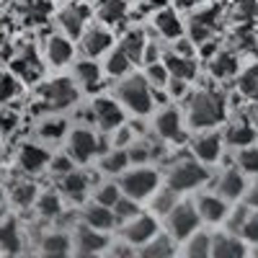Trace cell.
Listing matches in <instances>:
<instances>
[{"label":"cell","mask_w":258,"mask_h":258,"mask_svg":"<svg viewBox=\"0 0 258 258\" xmlns=\"http://www.w3.org/2000/svg\"><path fill=\"white\" fill-rule=\"evenodd\" d=\"M183 116L191 129H214L227 119V98L220 91H188L183 98Z\"/></svg>","instance_id":"obj_1"},{"label":"cell","mask_w":258,"mask_h":258,"mask_svg":"<svg viewBox=\"0 0 258 258\" xmlns=\"http://www.w3.org/2000/svg\"><path fill=\"white\" fill-rule=\"evenodd\" d=\"M212 181V170L207 163L197 160L194 155H176L173 160H168V170H165V186H170L178 194H188L197 191L204 183Z\"/></svg>","instance_id":"obj_2"},{"label":"cell","mask_w":258,"mask_h":258,"mask_svg":"<svg viewBox=\"0 0 258 258\" xmlns=\"http://www.w3.org/2000/svg\"><path fill=\"white\" fill-rule=\"evenodd\" d=\"M116 98L124 103V109L129 114H135L137 119L150 116V111L155 109V98H153V85L145 75H124L116 85Z\"/></svg>","instance_id":"obj_3"},{"label":"cell","mask_w":258,"mask_h":258,"mask_svg":"<svg viewBox=\"0 0 258 258\" xmlns=\"http://www.w3.org/2000/svg\"><path fill=\"white\" fill-rule=\"evenodd\" d=\"M160 170L153 168V165H129L124 173L119 176V186L121 191L126 194V197H132L137 202H147L153 194L160 188Z\"/></svg>","instance_id":"obj_4"},{"label":"cell","mask_w":258,"mask_h":258,"mask_svg":"<svg viewBox=\"0 0 258 258\" xmlns=\"http://www.w3.org/2000/svg\"><path fill=\"white\" fill-rule=\"evenodd\" d=\"M78 96H80V91H78L75 80H70V78L47 80L39 88V103L34 106V111H62V109H70V106L78 101Z\"/></svg>","instance_id":"obj_5"},{"label":"cell","mask_w":258,"mask_h":258,"mask_svg":"<svg viewBox=\"0 0 258 258\" xmlns=\"http://www.w3.org/2000/svg\"><path fill=\"white\" fill-rule=\"evenodd\" d=\"M163 222H165V232H170L178 243H183L188 235H194L202 227V214L197 209V202H186L183 199L165 214Z\"/></svg>","instance_id":"obj_6"},{"label":"cell","mask_w":258,"mask_h":258,"mask_svg":"<svg viewBox=\"0 0 258 258\" xmlns=\"http://www.w3.org/2000/svg\"><path fill=\"white\" fill-rule=\"evenodd\" d=\"M109 147V140L106 137H98L91 126H78L70 132V140H68V153L75 158V163H91L96 155H103Z\"/></svg>","instance_id":"obj_7"},{"label":"cell","mask_w":258,"mask_h":258,"mask_svg":"<svg viewBox=\"0 0 258 258\" xmlns=\"http://www.w3.org/2000/svg\"><path fill=\"white\" fill-rule=\"evenodd\" d=\"M155 135L158 140H165L168 145H186V116L178 106H163L155 116Z\"/></svg>","instance_id":"obj_8"},{"label":"cell","mask_w":258,"mask_h":258,"mask_svg":"<svg viewBox=\"0 0 258 258\" xmlns=\"http://www.w3.org/2000/svg\"><path fill=\"white\" fill-rule=\"evenodd\" d=\"M158 232H160V217H155L153 212H142L135 220L121 225V240L132 243L135 248H142L147 240H153Z\"/></svg>","instance_id":"obj_9"},{"label":"cell","mask_w":258,"mask_h":258,"mask_svg":"<svg viewBox=\"0 0 258 258\" xmlns=\"http://www.w3.org/2000/svg\"><path fill=\"white\" fill-rule=\"evenodd\" d=\"M188 142H191L194 158L207 165L220 163V158L225 153V137H222V132H214V129H199V135H194Z\"/></svg>","instance_id":"obj_10"},{"label":"cell","mask_w":258,"mask_h":258,"mask_svg":"<svg viewBox=\"0 0 258 258\" xmlns=\"http://www.w3.org/2000/svg\"><path fill=\"white\" fill-rule=\"evenodd\" d=\"M91 106H93V114H96V126L101 132H116L121 124H126V109L119 98L98 96Z\"/></svg>","instance_id":"obj_11"},{"label":"cell","mask_w":258,"mask_h":258,"mask_svg":"<svg viewBox=\"0 0 258 258\" xmlns=\"http://www.w3.org/2000/svg\"><path fill=\"white\" fill-rule=\"evenodd\" d=\"M73 245H75V253L78 255H98V253H106L111 245V238L109 232L103 230H96L91 225L80 222L75 235H73Z\"/></svg>","instance_id":"obj_12"},{"label":"cell","mask_w":258,"mask_h":258,"mask_svg":"<svg viewBox=\"0 0 258 258\" xmlns=\"http://www.w3.org/2000/svg\"><path fill=\"white\" fill-rule=\"evenodd\" d=\"M214 191L225 197L227 202H240L248 191V181H245V173L238 168V165H227L222 173L217 176V183H214Z\"/></svg>","instance_id":"obj_13"},{"label":"cell","mask_w":258,"mask_h":258,"mask_svg":"<svg viewBox=\"0 0 258 258\" xmlns=\"http://www.w3.org/2000/svg\"><path fill=\"white\" fill-rule=\"evenodd\" d=\"M91 176L83 173V170H70V173H64L57 178V191L62 194V199H68L73 204H83L85 197H88V188H91Z\"/></svg>","instance_id":"obj_14"},{"label":"cell","mask_w":258,"mask_h":258,"mask_svg":"<svg viewBox=\"0 0 258 258\" xmlns=\"http://www.w3.org/2000/svg\"><path fill=\"white\" fill-rule=\"evenodd\" d=\"M250 253V243L238 232H217L212 235V255L217 258H240V255H248Z\"/></svg>","instance_id":"obj_15"},{"label":"cell","mask_w":258,"mask_h":258,"mask_svg":"<svg viewBox=\"0 0 258 258\" xmlns=\"http://www.w3.org/2000/svg\"><path fill=\"white\" fill-rule=\"evenodd\" d=\"M197 209L202 214V222L207 225H225L227 214H230V202L225 197L214 194H199L197 197Z\"/></svg>","instance_id":"obj_16"},{"label":"cell","mask_w":258,"mask_h":258,"mask_svg":"<svg viewBox=\"0 0 258 258\" xmlns=\"http://www.w3.org/2000/svg\"><path fill=\"white\" fill-rule=\"evenodd\" d=\"M217 21H220V8L197 11L188 18V39L194 41V44H204V41H209L214 29H217Z\"/></svg>","instance_id":"obj_17"},{"label":"cell","mask_w":258,"mask_h":258,"mask_svg":"<svg viewBox=\"0 0 258 258\" xmlns=\"http://www.w3.org/2000/svg\"><path fill=\"white\" fill-rule=\"evenodd\" d=\"M49 160L52 153L39 142H24L18 147V168L24 173H41L44 168H49Z\"/></svg>","instance_id":"obj_18"},{"label":"cell","mask_w":258,"mask_h":258,"mask_svg":"<svg viewBox=\"0 0 258 258\" xmlns=\"http://www.w3.org/2000/svg\"><path fill=\"white\" fill-rule=\"evenodd\" d=\"M222 137H225V145H230V147H248V145H255V140H258V129L250 124V119L243 114V116H238V119H232L227 126H225V132H222Z\"/></svg>","instance_id":"obj_19"},{"label":"cell","mask_w":258,"mask_h":258,"mask_svg":"<svg viewBox=\"0 0 258 258\" xmlns=\"http://www.w3.org/2000/svg\"><path fill=\"white\" fill-rule=\"evenodd\" d=\"M111 44H114V34L106 29V26H93V29L80 34V49H83L85 57H93L96 59V57L109 52Z\"/></svg>","instance_id":"obj_20"},{"label":"cell","mask_w":258,"mask_h":258,"mask_svg":"<svg viewBox=\"0 0 258 258\" xmlns=\"http://www.w3.org/2000/svg\"><path fill=\"white\" fill-rule=\"evenodd\" d=\"M91 18V11L88 6H80V3H73V6H64L57 16L62 31L68 34L70 39H80V34L85 31V21Z\"/></svg>","instance_id":"obj_21"},{"label":"cell","mask_w":258,"mask_h":258,"mask_svg":"<svg viewBox=\"0 0 258 258\" xmlns=\"http://www.w3.org/2000/svg\"><path fill=\"white\" fill-rule=\"evenodd\" d=\"M80 222L91 225V227H96V230H103V232H111L114 227H119L114 209L106 207V204H101V202H93V204L85 207L83 214H80Z\"/></svg>","instance_id":"obj_22"},{"label":"cell","mask_w":258,"mask_h":258,"mask_svg":"<svg viewBox=\"0 0 258 258\" xmlns=\"http://www.w3.org/2000/svg\"><path fill=\"white\" fill-rule=\"evenodd\" d=\"M44 54H47V62L54 64V68H64V64H70L73 57H75V47H73V41L68 34H54L47 39V44H44Z\"/></svg>","instance_id":"obj_23"},{"label":"cell","mask_w":258,"mask_h":258,"mask_svg":"<svg viewBox=\"0 0 258 258\" xmlns=\"http://www.w3.org/2000/svg\"><path fill=\"white\" fill-rule=\"evenodd\" d=\"M163 62L170 73V78H181V80H194L199 75V64L194 59V54H181V52H165L163 54Z\"/></svg>","instance_id":"obj_24"},{"label":"cell","mask_w":258,"mask_h":258,"mask_svg":"<svg viewBox=\"0 0 258 258\" xmlns=\"http://www.w3.org/2000/svg\"><path fill=\"white\" fill-rule=\"evenodd\" d=\"M75 83L88 93H98L103 88V73L93 57H85L83 62L75 64Z\"/></svg>","instance_id":"obj_25"},{"label":"cell","mask_w":258,"mask_h":258,"mask_svg":"<svg viewBox=\"0 0 258 258\" xmlns=\"http://www.w3.org/2000/svg\"><path fill=\"white\" fill-rule=\"evenodd\" d=\"M13 73L16 78H21L24 83H36L41 75H44V64H41L39 54L34 49H26V52H21L16 59H13Z\"/></svg>","instance_id":"obj_26"},{"label":"cell","mask_w":258,"mask_h":258,"mask_svg":"<svg viewBox=\"0 0 258 258\" xmlns=\"http://www.w3.org/2000/svg\"><path fill=\"white\" fill-rule=\"evenodd\" d=\"M153 24H155V31H158L163 39H168V41L181 39V36H183V31H186L181 16H178L173 8H160Z\"/></svg>","instance_id":"obj_27"},{"label":"cell","mask_w":258,"mask_h":258,"mask_svg":"<svg viewBox=\"0 0 258 258\" xmlns=\"http://www.w3.org/2000/svg\"><path fill=\"white\" fill-rule=\"evenodd\" d=\"M176 243L178 240L170 232H158L153 240H147L142 248H137V253L145 255V258H170V255L178 253V245Z\"/></svg>","instance_id":"obj_28"},{"label":"cell","mask_w":258,"mask_h":258,"mask_svg":"<svg viewBox=\"0 0 258 258\" xmlns=\"http://www.w3.org/2000/svg\"><path fill=\"white\" fill-rule=\"evenodd\" d=\"M119 49L132 59L135 64H140V62H145V49H147V34L142 31V29H129L124 36H121V41H119Z\"/></svg>","instance_id":"obj_29"},{"label":"cell","mask_w":258,"mask_h":258,"mask_svg":"<svg viewBox=\"0 0 258 258\" xmlns=\"http://www.w3.org/2000/svg\"><path fill=\"white\" fill-rule=\"evenodd\" d=\"M129 165H132V163H129L126 147H109L101 155V160H98L101 173H109V176H121Z\"/></svg>","instance_id":"obj_30"},{"label":"cell","mask_w":258,"mask_h":258,"mask_svg":"<svg viewBox=\"0 0 258 258\" xmlns=\"http://www.w3.org/2000/svg\"><path fill=\"white\" fill-rule=\"evenodd\" d=\"M8 197H11V202H13L18 209H29V207H34V204H36L39 188H36V183H34V181H29V178H18V181H13V183H11Z\"/></svg>","instance_id":"obj_31"},{"label":"cell","mask_w":258,"mask_h":258,"mask_svg":"<svg viewBox=\"0 0 258 258\" xmlns=\"http://www.w3.org/2000/svg\"><path fill=\"white\" fill-rule=\"evenodd\" d=\"M24 248V238H21V230L16 220H0V253L16 255Z\"/></svg>","instance_id":"obj_32"},{"label":"cell","mask_w":258,"mask_h":258,"mask_svg":"<svg viewBox=\"0 0 258 258\" xmlns=\"http://www.w3.org/2000/svg\"><path fill=\"white\" fill-rule=\"evenodd\" d=\"M209 75L217 80H227L238 75V59L232 52H214L209 57Z\"/></svg>","instance_id":"obj_33"},{"label":"cell","mask_w":258,"mask_h":258,"mask_svg":"<svg viewBox=\"0 0 258 258\" xmlns=\"http://www.w3.org/2000/svg\"><path fill=\"white\" fill-rule=\"evenodd\" d=\"M39 250L44 253V255H68V253L75 250L73 235H68V232H49V235L41 238Z\"/></svg>","instance_id":"obj_34"},{"label":"cell","mask_w":258,"mask_h":258,"mask_svg":"<svg viewBox=\"0 0 258 258\" xmlns=\"http://www.w3.org/2000/svg\"><path fill=\"white\" fill-rule=\"evenodd\" d=\"M34 207H36L41 220H57L62 214V194L59 191H41Z\"/></svg>","instance_id":"obj_35"},{"label":"cell","mask_w":258,"mask_h":258,"mask_svg":"<svg viewBox=\"0 0 258 258\" xmlns=\"http://www.w3.org/2000/svg\"><path fill=\"white\" fill-rule=\"evenodd\" d=\"M126 13H129L126 0H101V6H98V18L103 21L106 26H119V24H124Z\"/></svg>","instance_id":"obj_36"},{"label":"cell","mask_w":258,"mask_h":258,"mask_svg":"<svg viewBox=\"0 0 258 258\" xmlns=\"http://www.w3.org/2000/svg\"><path fill=\"white\" fill-rule=\"evenodd\" d=\"M147 202H150V212H153L155 217H165V214L173 209L181 199H178V191H173L170 186H165V188H158Z\"/></svg>","instance_id":"obj_37"},{"label":"cell","mask_w":258,"mask_h":258,"mask_svg":"<svg viewBox=\"0 0 258 258\" xmlns=\"http://www.w3.org/2000/svg\"><path fill=\"white\" fill-rule=\"evenodd\" d=\"M183 255H191V258H204V255H212V235L209 232H202L197 230L194 235L183 240V248H181Z\"/></svg>","instance_id":"obj_38"},{"label":"cell","mask_w":258,"mask_h":258,"mask_svg":"<svg viewBox=\"0 0 258 258\" xmlns=\"http://www.w3.org/2000/svg\"><path fill=\"white\" fill-rule=\"evenodd\" d=\"M132 68H135V62L129 59L121 49L109 52V57H106V62H103V73L109 78H124V75L132 73Z\"/></svg>","instance_id":"obj_39"},{"label":"cell","mask_w":258,"mask_h":258,"mask_svg":"<svg viewBox=\"0 0 258 258\" xmlns=\"http://www.w3.org/2000/svg\"><path fill=\"white\" fill-rule=\"evenodd\" d=\"M64 135H68V119H62V116L44 119L39 124V137L44 142H59Z\"/></svg>","instance_id":"obj_40"},{"label":"cell","mask_w":258,"mask_h":258,"mask_svg":"<svg viewBox=\"0 0 258 258\" xmlns=\"http://www.w3.org/2000/svg\"><path fill=\"white\" fill-rule=\"evenodd\" d=\"M121 197H124V191H121L119 181H103V183H98L96 191H93V202H101V204L111 207V209H114V204H116Z\"/></svg>","instance_id":"obj_41"},{"label":"cell","mask_w":258,"mask_h":258,"mask_svg":"<svg viewBox=\"0 0 258 258\" xmlns=\"http://www.w3.org/2000/svg\"><path fill=\"white\" fill-rule=\"evenodd\" d=\"M142 202H137V199H132V197H124L114 204V214H116V222H119V227L124 225V222H129V220H135L137 214H142V207H140Z\"/></svg>","instance_id":"obj_42"},{"label":"cell","mask_w":258,"mask_h":258,"mask_svg":"<svg viewBox=\"0 0 258 258\" xmlns=\"http://www.w3.org/2000/svg\"><path fill=\"white\" fill-rule=\"evenodd\" d=\"M235 165H238L245 176H258V147L255 145L240 147L238 155H235Z\"/></svg>","instance_id":"obj_43"},{"label":"cell","mask_w":258,"mask_h":258,"mask_svg":"<svg viewBox=\"0 0 258 258\" xmlns=\"http://www.w3.org/2000/svg\"><path fill=\"white\" fill-rule=\"evenodd\" d=\"M126 155H129V163H132V165H147V163H153V140L132 142V145L126 147Z\"/></svg>","instance_id":"obj_44"},{"label":"cell","mask_w":258,"mask_h":258,"mask_svg":"<svg viewBox=\"0 0 258 258\" xmlns=\"http://www.w3.org/2000/svg\"><path fill=\"white\" fill-rule=\"evenodd\" d=\"M145 78L150 80L153 88H168V80H170V73L165 68V62L158 59V62H147L145 64Z\"/></svg>","instance_id":"obj_45"},{"label":"cell","mask_w":258,"mask_h":258,"mask_svg":"<svg viewBox=\"0 0 258 258\" xmlns=\"http://www.w3.org/2000/svg\"><path fill=\"white\" fill-rule=\"evenodd\" d=\"M248 214H250V207L240 199V204L235 207L230 214H227V220H225V227L230 230V232H243V227H245V220H248Z\"/></svg>","instance_id":"obj_46"},{"label":"cell","mask_w":258,"mask_h":258,"mask_svg":"<svg viewBox=\"0 0 258 258\" xmlns=\"http://www.w3.org/2000/svg\"><path fill=\"white\" fill-rule=\"evenodd\" d=\"M240 93L243 96H248V98H253V101H258V68L253 70H248V73H243L240 75Z\"/></svg>","instance_id":"obj_47"},{"label":"cell","mask_w":258,"mask_h":258,"mask_svg":"<svg viewBox=\"0 0 258 258\" xmlns=\"http://www.w3.org/2000/svg\"><path fill=\"white\" fill-rule=\"evenodd\" d=\"M18 91H21V85H18L16 75H11V73H0V103H6V101L16 98Z\"/></svg>","instance_id":"obj_48"},{"label":"cell","mask_w":258,"mask_h":258,"mask_svg":"<svg viewBox=\"0 0 258 258\" xmlns=\"http://www.w3.org/2000/svg\"><path fill=\"white\" fill-rule=\"evenodd\" d=\"M75 168V158L70 155V153H62V155H52V160H49V170L59 178V176H64V173H70V170Z\"/></svg>","instance_id":"obj_49"},{"label":"cell","mask_w":258,"mask_h":258,"mask_svg":"<svg viewBox=\"0 0 258 258\" xmlns=\"http://www.w3.org/2000/svg\"><path fill=\"white\" fill-rule=\"evenodd\" d=\"M26 8H29L26 21H31V24H39V21H44L49 16V3H47V0H31Z\"/></svg>","instance_id":"obj_50"},{"label":"cell","mask_w":258,"mask_h":258,"mask_svg":"<svg viewBox=\"0 0 258 258\" xmlns=\"http://www.w3.org/2000/svg\"><path fill=\"white\" fill-rule=\"evenodd\" d=\"M243 238L253 245V243H258V209H253L250 207V214H248V220H245V227H243Z\"/></svg>","instance_id":"obj_51"},{"label":"cell","mask_w":258,"mask_h":258,"mask_svg":"<svg viewBox=\"0 0 258 258\" xmlns=\"http://www.w3.org/2000/svg\"><path fill=\"white\" fill-rule=\"evenodd\" d=\"M168 93H170V98H186L188 96V80L170 78L168 80Z\"/></svg>","instance_id":"obj_52"},{"label":"cell","mask_w":258,"mask_h":258,"mask_svg":"<svg viewBox=\"0 0 258 258\" xmlns=\"http://www.w3.org/2000/svg\"><path fill=\"white\" fill-rule=\"evenodd\" d=\"M18 126V114L13 111H0V135H11Z\"/></svg>","instance_id":"obj_53"},{"label":"cell","mask_w":258,"mask_h":258,"mask_svg":"<svg viewBox=\"0 0 258 258\" xmlns=\"http://www.w3.org/2000/svg\"><path fill=\"white\" fill-rule=\"evenodd\" d=\"M243 202H245L248 207L258 209V183H255L253 188H248V191H245V197H243Z\"/></svg>","instance_id":"obj_54"},{"label":"cell","mask_w":258,"mask_h":258,"mask_svg":"<svg viewBox=\"0 0 258 258\" xmlns=\"http://www.w3.org/2000/svg\"><path fill=\"white\" fill-rule=\"evenodd\" d=\"M245 116H248V119H250V124L258 129V101H255V103H250L248 109H245Z\"/></svg>","instance_id":"obj_55"},{"label":"cell","mask_w":258,"mask_h":258,"mask_svg":"<svg viewBox=\"0 0 258 258\" xmlns=\"http://www.w3.org/2000/svg\"><path fill=\"white\" fill-rule=\"evenodd\" d=\"M176 3V8H183V11H188V8H197L202 0H173Z\"/></svg>","instance_id":"obj_56"},{"label":"cell","mask_w":258,"mask_h":258,"mask_svg":"<svg viewBox=\"0 0 258 258\" xmlns=\"http://www.w3.org/2000/svg\"><path fill=\"white\" fill-rule=\"evenodd\" d=\"M6 202H8V194H6V188H3V183H0V212L6 209Z\"/></svg>","instance_id":"obj_57"},{"label":"cell","mask_w":258,"mask_h":258,"mask_svg":"<svg viewBox=\"0 0 258 258\" xmlns=\"http://www.w3.org/2000/svg\"><path fill=\"white\" fill-rule=\"evenodd\" d=\"M250 253H255V255H258V243H253V245H250Z\"/></svg>","instance_id":"obj_58"}]
</instances>
